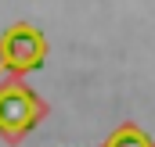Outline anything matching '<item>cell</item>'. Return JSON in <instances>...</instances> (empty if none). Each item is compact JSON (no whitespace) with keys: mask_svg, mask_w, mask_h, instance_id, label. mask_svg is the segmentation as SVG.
Listing matches in <instances>:
<instances>
[{"mask_svg":"<svg viewBox=\"0 0 155 147\" xmlns=\"http://www.w3.org/2000/svg\"><path fill=\"white\" fill-rule=\"evenodd\" d=\"M47 111H51V104L25 79L0 83V136H4V144H18L25 133H33Z\"/></svg>","mask_w":155,"mask_h":147,"instance_id":"obj_1","label":"cell"},{"mask_svg":"<svg viewBox=\"0 0 155 147\" xmlns=\"http://www.w3.org/2000/svg\"><path fill=\"white\" fill-rule=\"evenodd\" d=\"M47 50H51V43L36 25L15 22L0 33V68L7 79H25L47 61Z\"/></svg>","mask_w":155,"mask_h":147,"instance_id":"obj_2","label":"cell"},{"mask_svg":"<svg viewBox=\"0 0 155 147\" xmlns=\"http://www.w3.org/2000/svg\"><path fill=\"white\" fill-rule=\"evenodd\" d=\"M101 147H155V140H152V133L141 129L137 122H119L116 129L101 140Z\"/></svg>","mask_w":155,"mask_h":147,"instance_id":"obj_3","label":"cell"}]
</instances>
